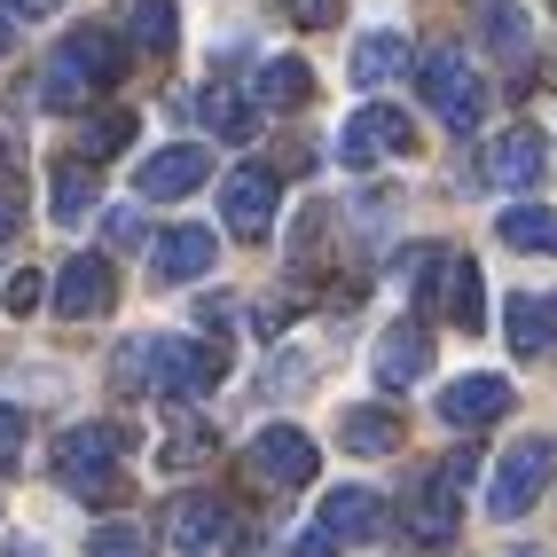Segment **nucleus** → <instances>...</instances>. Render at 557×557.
<instances>
[{"instance_id": "nucleus-1", "label": "nucleus", "mask_w": 557, "mask_h": 557, "mask_svg": "<svg viewBox=\"0 0 557 557\" xmlns=\"http://www.w3.org/2000/svg\"><path fill=\"white\" fill-rule=\"evenodd\" d=\"M119 456H126V432L119 424H71L55 440V479L79 503H119L126 479H119Z\"/></svg>"}, {"instance_id": "nucleus-2", "label": "nucleus", "mask_w": 557, "mask_h": 557, "mask_svg": "<svg viewBox=\"0 0 557 557\" xmlns=\"http://www.w3.org/2000/svg\"><path fill=\"white\" fill-rule=\"evenodd\" d=\"M102 79H119V32L79 24V32H71V40L55 48V63H48V102L71 110V102H87Z\"/></svg>"}, {"instance_id": "nucleus-3", "label": "nucleus", "mask_w": 557, "mask_h": 557, "mask_svg": "<svg viewBox=\"0 0 557 557\" xmlns=\"http://www.w3.org/2000/svg\"><path fill=\"white\" fill-rule=\"evenodd\" d=\"M150 361H158L150 385L165 400H197L228 377V346H212V338H150Z\"/></svg>"}, {"instance_id": "nucleus-4", "label": "nucleus", "mask_w": 557, "mask_h": 557, "mask_svg": "<svg viewBox=\"0 0 557 557\" xmlns=\"http://www.w3.org/2000/svg\"><path fill=\"white\" fill-rule=\"evenodd\" d=\"M417 87H424L432 119L448 126V134H471L479 119H487V87H479V71L463 55H424L417 63Z\"/></svg>"}, {"instance_id": "nucleus-5", "label": "nucleus", "mask_w": 557, "mask_h": 557, "mask_svg": "<svg viewBox=\"0 0 557 557\" xmlns=\"http://www.w3.org/2000/svg\"><path fill=\"white\" fill-rule=\"evenodd\" d=\"M417 290H424V307H440L456 330L487 322V283H479V259H463V251H432L417 268Z\"/></svg>"}, {"instance_id": "nucleus-6", "label": "nucleus", "mask_w": 557, "mask_h": 557, "mask_svg": "<svg viewBox=\"0 0 557 557\" xmlns=\"http://www.w3.org/2000/svg\"><path fill=\"white\" fill-rule=\"evenodd\" d=\"M549 471H557L549 440H518V448L495 463V479H487V518H527L542 503V487H549Z\"/></svg>"}, {"instance_id": "nucleus-7", "label": "nucleus", "mask_w": 557, "mask_h": 557, "mask_svg": "<svg viewBox=\"0 0 557 557\" xmlns=\"http://www.w3.org/2000/svg\"><path fill=\"white\" fill-rule=\"evenodd\" d=\"M471 471H479V456H471V448H456L448 463H440L424 487L408 495V534H417V542H456V487H463Z\"/></svg>"}, {"instance_id": "nucleus-8", "label": "nucleus", "mask_w": 557, "mask_h": 557, "mask_svg": "<svg viewBox=\"0 0 557 557\" xmlns=\"http://www.w3.org/2000/svg\"><path fill=\"white\" fill-rule=\"evenodd\" d=\"M244 463L268 479V487H307V479L322 471V448H314L299 424H268V432L251 440V456H244Z\"/></svg>"}, {"instance_id": "nucleus-9", "label": "nucleus", "mask_w": 557, "mask_h": 557, "mask_svg": "<svg viewBox=\"0 0 557 557\" xmlns=\"http://www.w3.org/2000/svg\"><path fill=\"white\" fill-rule=\"evenodd\" d=\"M212 181V150L205 141H173V150H158V158H141V173H134V189L150 197V205H165V197H197Z\"/></svg>"}, {"instance_id": "nucleus-10", "label": "nucleus", "mask_w": 557, "mask_h": 557, "mask_svg": "<svg viewBox=\"0 0 557 557\" xmlns=\"http://www.w3.org/2000/svg\"><path fill=\"white\" fill-rule=\"evenodd\" d=\"M408 141H417V126H408L393 102H369V110H354V126L338 134V158L346 165H377V158H400Z\"/></svg>"}, {"instance_id": "nucleus-11", "label": "nucleus", "mask_w": 557, "mask_h": 557, "mask_svg": "<svg viewBox=\"0 0 557 557\" xmlns=\"http://www.w3.org/2000/svg\"><path fill=\"white\" fill-rule=\"evenodd\" d=\"M275 189L283 181L268 165H236L228 181H220V220H228L236 236H268V220H275Z\"/></svg>"}, {"instance_id": "nucleus-12", "label": "nucleus", "mask_w": 557, "mask_h": 557, "mask_svg": "<svg viewBox=\"0 0 557 557\" xmlns=\"http://www.w3.org/2000/svg\"><path fill=\"white\" fill-rule=\"evenodd\" d=\"M110 299H119V275H110L102 251H79V259H63V268H55V314L87 322V314H102Z\"/></svg>"}, {"instance_id": "nucleus-13", "label": "nucleus", "mask_w": 557, "mask_h": 557, "mask_svg": "<svg viewBox=\"0 0 557 557\" xmlns=\"http://www.w3.org/2000/svg\"><path fill=\"white\" fill-rule=\"evenodd\" d=\"M165 534H173V549L205 557V549H220V542H236V510L220 503V495H181V503L165 510Z\"/></svg>"}, {"instance_id": "nucleus-14", "label": "nucleus", "mask_w": 557, "mask_h": 557, "mask_svg": "<svg viewBox=\"0 0 557 557\" xmlns=\"http://www.w3.org/2000/svg\"><path fill=\"white\" fill-rule=\"evenodd\" d=\"M314 527L338 542V549H346V542H377V534H385V495H369V487H330Z\"/></svg>"}, {"instance_id": "nucleus-15", "label": "nucleus", "mask_w": 557, "mask_h": 557, "mask_svg": "<svg viewBox=\"0 0 557 557\" xmlns=\"http://www.w3.org/2000/svg\"><path fill=\"white\" fill-rule=\"evenodd\" d=\"M212 259H220L212 228H165V236H150V275L158 283H197V275H212Z\"/></svg>"}, {"instance_id": "nucleus-16", "label": "nucleus", "mask_w": 557, "mask_h": 557, "mask_svg": "<svg viewBox=\"0 0 557 557\" xmlns=\"http://www.w3.org/2000/svg\"><path fill=\"white\" fill-rule=\"evenodd\" d=\"M510 385L503 377H487V369H479V377H456L448 393H440V424H456V432H479V424H495V417H510Z\"/></svg>"}, {"instance_id": "nucleus-17", "label": "nucleus", "mask_w": 557, "mask_h": 557, "mask_svg": "<svg viewBox=\"0 0 557 557\" xmlns=\"http://www.w3.org/2000/svg\"><path fill=\"white\" fill-rule=\"evenodd\" d=\"M432 369V330L424 322H393L385 338H377V385L385 393H408Z\"/></svg>"}, {"instance_id": "nucleus-18", "label": "nucleus", "mask_w": 557, "mask_h": 557, "mask_svg": "<svg viewBox=\"0 0 557 557\" xmlns=\"http://www.w3.org/2000/svg\"><path fill=\"white\" fill-rule=\"evenodd\" d=\"M542 165H549V141H542L534 126L495 134V150H487V181H495V189H534Z\"/></svg>"}, {"instance_id": "nucleus-19", "label": "nucleus", "mask_w": 557, "mask_h": 557, "mask_svg": "<svg viewBox=\"0 0 557 557\" xmlns=\"http://www.w3.org/2000/svg\"><path fill=\"white\" fill-rule=\"evenodd\" d=\"M503 338H510L518 361L549 354V346H557V299H549V290H518L510 314H503Z\"/></svg>"}, {"instance_id": "nucleus-20", "label": "nucleus", "mask_w": 557, "mask_h": 557, "mask_svg": "<svg viewBox=\"0 0 557 557\" xmlns=\"http://www.w3.org/2000/svg\"><path fill=\"white\" fill-rule=\"evenodd\" d=\"M314 95V71H307V55H268L259 63V79H251V110H299Z\"/></svg>"}, {"instance_id": "nucleus-21", "label": "nucleus", "mask_w": 557, "mask_h": 557, "mask_svg": "<svg viewBox=\"0 0 557 557\" xmlns=\"http://www.w3.org/2000/svg\"><path fill=\"white\" fill-rule=\"evenodd\" d=\"M197 110H205V126H212V134H228V141H244V134L259 126L251 87H236V79H212V87L197 95Z\"/></svg>"}, {"instance_id": "nucleus-22", "label": "nucleus", "mask_w": 557, "mask_h": 557, "mask_svg": "<svg viewBox=\"0 0 557 557\" xmlns=\"http://www.w3.org/2000/svg\"><path fill=\"white\" fill-rule=\"evenodd\" d=\"M338 440H346V456H393L400 448V417L393 408H346Z\"/></svg>"}, {"instance_id": "nucleus-23", "label": "nucleus", "mask_w": 557, "mask_h": 557, "mask_svg": "<svg viewBox=\"0 0 557 557\" xmlns=\"http://www.w3.org/2000/svg\"><path fill=\"white\" fill-rule=\"evenodd\" d=\"M126 40H134L141 55H173V40H181V9H173V0H134Z\"/></svg>"}, {"instance_id": "nucleus-24", "label": "nucleus", "mask_w": 557, "mask_h": 557, "mask_svg": "<svg viewBox=\"0 0 557 557\" xmlns=\"http://www.w3.org/2000/svg\"><path fill=\"white\" fill-rule=\"evenodd\" d=\"M408 71V40L400 32H369V40L354 48V87H385Z\"/></svg>"}, {"instance_id": "nucleus-25", "label": "nucleus", "mask_w": 557, "mask_h": 557, "mask_svg": "<svg viewBox=\"0 0 557 557\" xmlns=\"http://www.w3.org/2000/svg\"><path fill=\"white\" fill-rule=\"evenodd\" d=\"M495 236H503L510 251H557V212H549V205H510V212L495 220Z\"/></svg>"}, {"instance_id": "nucleus-26", "label": "nucleus", "mask_w": 557, "mask_h": 557, "mask_svg": "<svg viewBox=\"0 0 557 557\" xmlns=\"http://www.w3.org/2000/svg\"><path fill=\"white\" fill-rule=\"evenodd\" d=\"M479 32H487V48L495 55H527V9H518V0H479Z\"/></svg>"}, {"instance_id": "nucleus-27", "label": "nucleus", "mask_w": 557, "mask_h": 557, "mask_svg": "<svg viewBox=\"0 0 557 557\" xmlns=\"http://www.w3.org/2000/svg\"><path fill=\"white\" fill-rule=\"evenodd\" d=\"M134 126H141L134 110H95V126L79 134V158H87V165H95V158H119L126 141H134Z\"/></svg>"}, {"instance_id": "nucleus-28", "label": "nucleus", "mask_w": 557, "mask_h": 557, "mask_svg": "<svg viewBox=\"0 0 557 557\" xmlns=\"http://www.w3.org/2000/svg\"><path fill=\"white\" fill-rule=\"evenodd\" d=\"M87 557H150V527H134V518H102L87 534Z\"/></svg>"}, {"instance_id": "nucleus-29", "label": "nucleus", "mask_w": 557, "mask_h": 557, "mask_svg": "<svg viewBox=\"0 0 557 557\" xmlns=\"http://www.w3.org/2000/svg\"><path fill=\"white\" fill-rule=\"evenodd\" d=\"M87 205H95V173H87V158H79V165L55 173V220H79Z\"/></svg>"}, {"instance_id": "nucleus-30", "label": "nucleus", "mask_w": 557, "mask_h": 557, "mask_svg": "<svg viewBox=\"0 0 557 557\" xmlns=\"http://www.w3.org/2000/svg\"><path fill=\"white\" fill-rule=\"evenodd\" d=\"M205 456H212V432H205V424H181L165 448H158V463H165V471H197Z\"/></svg>"}, {"instance_id": "nucleus-31", "label": "nucleus", "mask_w": 557, "mask_h": 557, "mask_svg": "<svg viewBox=\"0 0 557 557\" xmlns=\"http://www.w3.org/2000/svg\"><path fill=\"white\" fill-rule=\"evenodd\" d=\"M40 299H48V275L40 268H16L9 290H0V307H9V314H40Z\"/></svg>"}, {"instance_id": "nucleus-32", "label": "nucleus", "mask_w": 557, "mask_h": 557, "mask_svg": "<svg viewBox=\"0 0 557 557\" xmlns=\"http://www.w3.org/2000/svg\"><path fill=\"white\" fill-rule=\"evenodd\" d=\"M197 322H205V338L220 346V338L236 330V299H220V290H212V299H197Z\"/></svg>"}, {"instance_id": "nucleus-33", "label": "nucleus", "mask_w": 557, "mask_h": 557, "mask_svg": "<svg viewBox=\"0 0 557 557\" xmlns=\"http://www.w3.org/2000/svg\"><path fill=\"white\" fill-rule=\"evenodd\" d=\"M16 456H24V408L0 400V463H16Z\"/></svg>"}, {"instance_id": "nucleus-34", "label": "nucleus", "mask_w": 557, "mask_h": 557, "mask_svg": "<svg viewBox=\"0 0 557 557\" xmlns=\"http://www.w3.org/2000/svg\"><path fill=\"white\" fill-rule=\"evenodd\" d=\"M338 16H346V0H299V24H307V32H330Z\"/></svg>"}, {"instance_id": "nucleus-35", "label": "nucleus", "mask_w": 557, "mask_h": 557, "mask_svg": "<svg viewBox=\"0 0 557 557\" xmlns=\"http://www.w3.org/2000/svg\"><path fill=\"white\" fill-rule=\"evenodd\" d=\"M290 557H338V542H330L322 527H307V534H290Z\"/></svg>"}, {"instance_id": "nucleus-36", "label": "nucleus", "mask_w": 557, "mask_h": 557, "mask_svg": "<svg viewBox=\"0 0 557 557\" xmlns=\"http://www.w3.org/2000/svg\"><path fill=\"white\" fill-rule=\"evenodd\" d=\"M16 220H24V197H16V181H0V236H16Z\"/></svg>"}, {"instance_id": "nucleus-37", "label": "nucleus", "mask_w": 557, "mask_h": 557, "mask_svg": "<svg viewBox=\"0 0 557 557\" xmlns=\"http://www.w3.org/2000/svg\"><path fill=\"white\" fill-rule=\"evenodd\" d=\"M102 236H110V244H134V236H141V220H134V212H110V220H102Z\"/></svg>"}, {"instance_id": "nucleus-38", "label": "nucleus", "mask_w": 557, "mask_h": 557, "mask_svg": "<svg viewBox=\"0 0 557 557\" xmlns=\"http://www.w3.org/2000/svg\"><path fill=\"white\" fill-rule=\"evenodd\" d=\"M0 9H9V16H48L55 0H0Z\"/></svg>"}, {"instance_id": "nucleus-39", "label": "nucleus", "mask_w": 557, "mask_h": 557, "mask_svg": "<svg viewBox=\"0 0 557 557\" xmlns=\"http://www.w3.org/2000/svg\"><path fill=\"white\" fill-rule=\"evenodd\" d=\"M16 48V24H9V9H0V55H9Z\"/></svg>"}, {"instance_id": "nucleus-40", "label": "nucleus", "mask_w": 557, "mask_h": 557, "mask_svg": "<svg viewBox=\"0 0 557 557\" xmlns=\"http://www.w3.org/2000/svg\"><path fill=\"white\" fill-rule=\"evenodd\" d=\"M0 557H40V542H9V549H0Z\"/></svg>"}, {"instance_id": "nucleus-41", "label": "nucleus", "mask_w": 557, "mask_h": 557, "mask_svg": "<svg viewBox=\"0 0 557 557\" xmlns=\"http://www.w3.org/2000/svg\"><path fill=\"white\" fill-rule=\"evenodd\" d=\"M510 557H542V549H510Z\"/></svg>"}]
</instances>
